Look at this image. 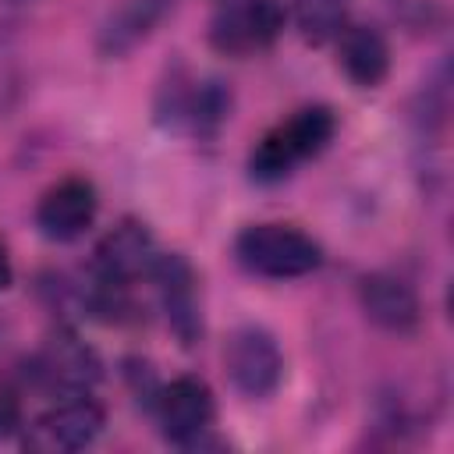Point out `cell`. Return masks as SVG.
Wrapping results in <instances>:
<instances>
[{
    "instance_id": "9",
    "label": "cell",
    "mask_w": 454,
    "mask_h": 454,
    "mask_svg": "<svg viewBox=\"0 0 454 454\" xmlns=\"http://www.w3.org/2000/svg\"><path fill=\"white\" fill-rule=\"evenodd\" d=\"M160 248L142 220H121L92 252V277L131 287L138 277H149Z\"/></svg>"
},
{
    "instance_id": "16",
    "label": "cell",
    "mask_w": 454,
    "mask_h": 454,
    "mask_svg": "<svg viewBox=\"0 0 454 454\" xmlns=\"http://www.w3.org/2000/svg\"><path fill=\"white\" fill-rule=\"evenodd\" d=\"M18 426H21V408H18V401H14L11 394H0V443H4Z\"/></svg>"
},
{
    "instance_id": "8",
    "label": "cell",
    "mask_w": 454,
    "mask_h": 454,
    "mask_svg": "<svg viewBox=\"0 0 454 454\" xmlns=\"http://www.w3.org/2000/svg\"><path fill=\"white\" fill-rule=\"evenodd\" d=\"M223 369L245 397H266L277 390L284 376V355L270 330L262 326H241L231 333L223 348Z\"/></svg>"
},
{
    "instance_id": "13",
    "label": "cell",
    "mask_w": 454,
    "mask_h": 454,
    "mask_svg": "<svg viewBox=\"0 0 454 454\" xmlns=\"http://www.w3.org/2000/svg\"><path fill=\"white\" fill-rule=\"evenodd\" d=\"M358 301L365 309V316L390 330V333H408L419 326V298L415 291L394 277V273H369L358 280Z\"/></svg>"
},
{
    "instance_id": "5",
    "label": "cell",
    "mask_w": 454,
    "mask_h": 454,
    "mask_svg": "<svg viewBox=\"0 0 454 454\" xmlns=\"http://www.w3.org/2000/svg\"><path fill=\"white\" fill-rule=\"evenodd\" d=\"M156 114L163 124L206 138V135H216L223 128V121L231 117V89L220 78L170 82L160 92Z\"/></svg>"
},
{
    "instance_id": "12",
    "label": "cell",
    "mask_w": 454,
    "mask_h": 454,
    "mask_svg": "<svg viewBox=\"0 0 454 454\" xmlns=\"http://www.w3.org/2000/svg\"><path fill=\"white\" fill-rule=\"evenodd\" d=\"M174 0H121L99 25L96 50L103 57H124L142 39L153 35V28L170 14Z\"/></svg>"
},
{
    "instance_id": "1",
    "label": "cell",
    "mask_w": 454,
    "mask_h": 454,
    "mask_svg": "<svg viewBox=\"0 0 454 454\" xmlns=\"http://www.w3.org/2000/svg\"><path fill=\"white\" fill-rule=\"evenodd\" d=\"M337 131V117L330 106H301L287 121L273 124L248 156V174L262 184L291 177L301 163L319 156Z\"/></svg>"
},
{
    "instance_id": "7",
    "label": "cell",
    "mask_w": 454,
    "mask_h": 454,
    "mask_svg": "<svg viewBox=\"0 0 454 454\" xmlns=\"http://www.w3.org/2000/svg\"><path fill=\"white\" fill-rule=\"evenodd\" d=\"M103 408L89 394H71L67 401L46 408L25 433V447L39 454H67L89 447L103 433Z\"/></svg>"
},
{
    "instance_id": "15",
    "label": "cell",
    "mask_w": 454,
    "mask_h": 454,
    "mask_svg": "<svg viewBox=\"0 0 454 454\" xmlns=\"http://www.w3.org/2000/svg\"><path fill=\"white\" fill-rule=\"evenodd\" d=\"M351 0H294V25L305 43L323 46L348 25Z\"/></svg>"
},
{
    "instance_id": "14",
    "label": "cell",
    "mask_w": 454,
    "mask_h": 454,
    "mask_svg": "<svg viewBox=\"0 0 454 454\" xmlns=\"http://www.w3.org/2000/svg\"><path fill=\"white\" fill-rule=\"evenodd\" d=\"M337 64L358 89H376L390 71L387 39L372 25H344L337 32Z\"/></svg>"
},
{
    "instance_id": "4",
    "label": "cell",
    "mask_w": 454,
    "mask_h": 454,
    "mask_svg": "<svg viewBox=\"0 0 454 454\" xmlns=\"http://www.w3.org/2000/svg\"><path fill=\"white\" fill-rule=\"evenodd\" d=\"M284 7L277 0H234L220 4L209 21V46L223 57H255L284 32Z\"/></svg>"
},
{
    "instance_id": "10",
    "label": "cell",
    "mask_w": 454,
    "mask_h": 454,
    "mask_svg": "<svg viewBox=\"0 0 454 454\" xmlns=\"http://www.w3.org/2000/svg\"><path fill=\"white\" fill-rule=\"evenodd\" d=\"M99 213V192L85 177H64L43 192L35 206V227L50 241H74L82 238Z\"/></svg>"
},
{
    "instance_id": "17",
    "label": "cell",
    "mask_w": 454,
    "mask_h": 454,
    "mask_svg": "<svg viewBox=\"0 0 454 454\" xmlns=\"http://www.w3.org/2000/svg\"><path fill=\"white\" fill-rule=\"evenodd\" d=\"M14 280V266H11V255H7V245L0 241V291H7Z\"/></svg>"
},
{
    "instance_id": "3",
    "label": "cell",
    "mask_w": 454,
    "mask_h": 454,
    "mask_svg": "<svg viewBox=\"0 0 454 454\" xmlns=\"http://www.w3.org/2000/svg\"><path fill=\"white\" fill-rule=\"evenodd\" d=\"M28 372H32V380L43 390L60 394V397H71V394H89L99 383L103 362H99V355L74 330H64L60 326L32 355Z\"/></svg>"
},
{
    "instance_id": "18",
    "label": "cell",
    "mask_w": 454,
    "mask_h": 454,
    "mask_svg": "<svg viewBox=\"0 0 454 454\" xmlns=\"http://www.w3.org/2000/svg\"><path fill=\"white\" fill-rule=\"evenodd\" d=\"M220 4H234V0H216V7H220Z\"/></svg>"
},
{
    "instance_id": "11",
    "label": "cell",
    "mask_w": 454,
    "mask_h": 454,
    "mask_svg": "<svg viewBox=\"0 0 454 454\" xmlns=\"http://www.w3.org/2000/svg\"><path fill=\"white\" fill-rule=\"evenodd\" d=\"M149 280L160 291V301H163L170 330L177 333V340L184 348H192L202 337V312H199L195 273H192L188 259L177 255V252H160L153 270H149Z\"/></svg>"
},
{
    "instance_id": "6",
    "label": "cell",
    "mask_w": 454,
    "mask_h": 454,
    "mask_svg": "<svg viewBox=\"0 0 454 454\" xmlns=\"http://www.w3.org/2000/svg\"><path fill=\"white\" fill-rule=\"evenodd\" d=\"M153 408L163 436L177 447H199L216 419L213 390L199 376H177L167 387H160L153 394Z\"/></svg>"
},
{
    "instance_id": "2",
    "label": "cell",
    "mask_w": 454,
    "mask_h": 454,
    "mask_svg": "<svg viewBox=\"0 0 454 454\" xmlns=\"http://www.w3.org/2000/svg\"><path fill=\"white\" fill-rule=\"evenodd\" d=\"M234 255L248 273L266 280H294L323 262L319 241L291 223H248L234 238Z\"/></svg>"
}]
</instances>
